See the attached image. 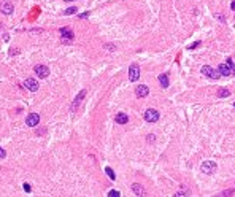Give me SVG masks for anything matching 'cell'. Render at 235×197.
I'll use <instances>...</instances> for the list:
<instances>
[{
    "label": "cell",
    "instance_id": "18",
    "mask_svg": "<svg viewBox=\"0 0 235 197\" xmlns=\"http://www.w3.org/2000/svg\"><path fill=\"white\" fill-rule=\"evenodd\" d=\"M230 95V91L229 89H221L218 92V97H229Z\"/></svg>",
    "mask_w": 235,
    "mask_h": 197
},
{
    "label": "cell",
    "instance_id": "16",
    "mask_svg": "<svg viewBox=\"0 0 235 197\" xmlns=\"http://www.w3.org/2000/svg\"><path fill=\"white\" fill-rule=\"evenodd\" d=\"M105 173L110 177V180H116V175H114V172H113L110 167H105Z\"/></svg>",
    "mask_w": 235,
    "mask_h": 197
},
{
    "label": "cell",
    "instance_id": "33",
    "mask_svg": "<svg viewBox=\"0 0 235 197\" xmlns=\"http://www.w3.org/2000/svg\"><path fill=\"white\" fill-rule=\"evenodd\" d=\"M233 73H235V70H233Z\"/></svg>",
    "mask_w": 235,
    "mask_h": 197
},
{
    "label": "cell",
    "instance_id": "15",
    "mask_svg": "<svg viewBox=\"0 0 235 197\" xmlns=\"http://www.w3.org/2000/svg\"><path fill=\"white\" fill-rule=\"evenodd\" d=\"M159 83H161L162 88H169L170 86V81H169V76L167 75H159Z\"/></svg>",
    "mask_w": 235,
    "mask_h": 197
},
{
    "label": "cell",
    "instance_id": "27",
    "mask_svg": "<svg viewBox=\"0 0 235 197\" xmlns=\"http://www.w3.org/2000/svg\"><path fill=\"white\" fill-rule=\"evenodd\" d=\"M148 142H149V143L154 142V135H148Z\"/></svg>",
    "mask_w": 235,
    "mask_h": 197
},
{
    "label": "cell",
    "instance_id": "10",
    "mask_svg": "<svg viewBox=\"0 0 235 197\" xmlns=\"http://www.w3.org/2000/svg\"><path fill=\"white\" fill-rule=\"evenodd\" d=\"M13 10H15V8H13V3L8 2V0H6V2H3L2 6H0V11H2L3 15H11Z\"/></svg>",
    "mask_w": 235,
    "mask_h": 197
},
{
    "label": "cell",
    "instance_id": "7",
    "mask_svg": "<svg viewBox=\"0 0 235 197\" xmlns=\"http://www.w3.org/2000/svg\"><path fill=\"white\" fill-rule=\"evenodd\" d=\"M33 72H35L38 76H40V78H46V76L48 75H49V68H48L46 65H35V67H33Z\"/></svg>",
    "mask_w": 235,
    "mask_h": 197
},
{
    "label": "cell",
    "instance_id": "13",
    "mask_svg": "<svg viewBox=\"0 0 235 197\" xmlns=\"http://www.w3.org/2000/svg\"><path fill=\"white\" fill-rule=\"evenodd\" d=\"M132 191L138 195V197H145V189L141 185H138V183H134L132 185Z\"/></svg>",
    "mask_w": 235,
    "mask_h": 197
},
{
    "label": "cell",
    "instance_id": "6",
    "mask_svg": "<svg viewBox=\"0 0 235 197\" xmlns=\"http://www.w3.org/2000/svg\"><path fill=\"white\" fill-rule=\"evenodd\" d=\"M26 124L29 126V127H37L40 124V115L38 113H30L26 119Z\"/></svg>",
    "mask_w": 235,
    "mask_h": 197
},
{
    "label": "cell",
    "instance_id": "2",
    "mask_svg": "<svg viewBox=\"0 0 235 197\" xmlns=\"http://www.w3.org/2000/svg\"><path fill=\"white\" fill-rule=\"evenodd\" d=\"M84 97H86V91L83 89L81 92H80L77 97H75V100H73V102H72V105H70V111H72V113H75V111L78 110V107L81 105V102H83V98H84Z\"/></svg>",
    "mask_w": 235,
    "mask_h": 197
},
{
    "label": "cell",
    "instance_id": "29",
    "mask_svg": "<svg viewBox=\"0 0 235 197\" xmlns=\"http://www.w3.org/2000/svg\"><path fill=\"white\" fill-rule=\"evenodd\" d=\"M87 16H89V13H83V15H80V18H83V19L87 18Z\"/></svg>",
    "mask_w": 235,
    "mask_h": 197
},
{
    "label": "cell",
    "instance_id": "3",
    "mask_svg": "<svg viewBox=\"0 0 235 197\" xmlns=\"http://www.w3.org/2000/svg\"><path fill=\"white\" fill-rule=\"evenodd\" d=\"M202 172L205 175H211L216 172V162H213V161H205L202 164Z\"/></svg>",
    "mask_w": 235,
    "mask_h": 197
},
{
    "label": "cell",
    "instance_id": "28",
    "mask_svg": "<svg viewBox=\"0 0 235 197\" xmlns=\"http://www.w3.org/2000/svg\"><path fill=\"white\" fill-rule=\"evenodd\" d=\"M107 48L110 49V51H113V49H116V46H113V45H107Z\"/></svg>",
    "mask_w": 235,
    "mask_h": 197
},
{
    "label": "cell",
    "instance_id": "12",
    "mask_svg": "<svg viewBox=\"0 0 235 197\" xmlns=\"http://www.w3.org/2000/svg\"><path fill=\"white\" fill-rule=\"evenodd\" d=\"M218 73H219V75H224V76H229V75L232 73V68H230L229 65H226V64H221V65L218 67Z\"/></svg>",
    "mask_w": 235,
    "mask_h": 197
},
{
    "label": "cell",
    "instance_id": "9",
    "mask_svg": "<svg viewBox=\"0 0 235 197\" xmlns=\"http://www.w3.org/2000/svg\"><path fill=\"white\" fill-rule=\"evenodd\" d=\"M135 94H137V97H146L149 94V88L145 86V84H140V86H137Z\"/></svg>",
    "mask_w": 235,
    "mask_h": 197
},
{
    "label": "cell",
    "instance_id": "24",
    "mask_svg": "<svg viewBox=\"0 0 235 197\" xmlns=\"http://www.w3.org/2000/svg\"><path fill=\"white\" fill-rule=\"evenodd\" d=\"M5 156H6V153H5V150L2 146H0V159H5Z\"/></svg>",
    "mask_w": 235,
    "mask_h": 197
},
{
    "label": "cell",
    "instance_id": "1",
    "mask_svg": "<svg viewBox=\"0 0 235 197\" xmlns=\"http://www.w3.org/2000/svg\"><path fill=\"white\" fill-rule=\"evenodd\" d=\"M159 118H161V115H159V111L154 110V108H148L145 111V119H146L148 123H156V121H159Z\"/></svg>",
    "mask_w": 235,
    "mask_h": 197
},
{
    "label": "cell",
    "instance_id": "23",
    "mask_svg": "<svg viewBox=\"0 0 235 197\" xmlns=\"http://www.w3.org/2000/svg\"><path fill=\"white\" fill-rule=\"evenodd\" d=\"M226 65H229L232 70H235V65H233V60L232 59H227V62H226Z\"/></svg>",
    "mask_w": 235,
    "mask_h": 197
},
{
    "label": "cell",
    "instance_id": "25",
    "mask_svg": "<svg viewBox=\"0 0 235 197\" xmlns=\"http://www.w3.org/2000/svg\"><path fill=\"white\" fill-rule=\"evenodd\" d=\"M199 45H200V41H196V43H192V45L189 46V49H196V48H197Z\"/></svg>",
    "mask_w": 235,
    "mask_h": 197
},
{
    "label": "cell",
    "instance_id": "19",
    "mask_svg": "<svg viewBox=\"0 0 235 197\" xmlns=\"http://www.w3.org/2000/svg\"><path fill=\"white\" fill-rule=\"evenodd\" d=\"M186 195H188V189H186V186H181V192L175 194L173 197H186Z\"/></svg>",
    "mask_w": 235,
    "mask_h": 197
},
{
    "label": "cell",
    "instance_id": "20",
    "mask_svg": "<svg viewBox=\"0 0 235 197\" xmlns=\"http://www.w3.org/2000/svg\"><path fill=\"white\" fill-rule=\"evenodd\" d=\"M77 6H70V8H67L65 11H64V15H75V13H77Z\"/></svg>",
    "mask_w": 235,
    "mask_h": 197
},
{
    "label": "cell",
    "instance_id": "30",
    "mask_svg": "<svg viewBox=\"0 0 235 197\" xmlns=\"http://www.w3.org/2000/svg\"><path fill=\"white\" fill-rule=\"evenodd\" d=\"M230 8H232V10L235 11V2H232V5H230Z\"/></svg>",
    "mask_w": 235,
    "mask_h": 197
},
{
    "label": "cell",
    "instance_id": "32",
    "mask_svg": "<svg viewBox=\"0 0 235 197\" xmlns=\"http://www.w3.org/2000/svg\"><path fill=\"white\" fill-rule=\"evenodd\" d=\"M233 107H235V103H233Z\"/></svg>",
    "mask_w": 235,
    "mask_h": 197
},
{
    "label": "cell",
    "instance_id": "26",
    "mask_svg": "<svg viewBox=\"0 0 235 197\" xmlns=\"http://www.w3.org/2000/svg\"><path fill=\"white\" fill-rule=\"evenodd\" d=\"M46 132V129H40V130H37V135H41V133H45Z\"/></svg>",
    "mask_w": 235,
    "mask_h": 197
},
{
    "label": "cell",
    "instance_id": "14",
    "mask_svg": "<svg viewBox=\"0 0 235 197\" xmlns=\"http://www.w3.org/2000/svg\"><path fill=\"white\" fill-rule=\"evenodd\" d=\"M114 121H116L118 124H127L129 116H127L126 113H118V115L114 116Z\"/></svg>",
    "mask_w": 235,
    "mask_h": 197
},
{
    "label": "cell",
    "instance_id": "31",
    "mask_svg": "<svg viewBox=\"0 0 235 197\" xmlns=\"http://www.w3.org/2000/svg\"><path fill=\"white\" fill-rule=\"evenodd\" d=\"M67 2H70V0H67Z\"/></svg>",
    "mask_w": 235,
    "mask_h": 197
},
{
    "label": "cell",
    "instance_id": "4",
    "mask_svg": "<svg viewBox=\"0 0 235 197\" xmlns=\"http://www.w3.org/2000/svg\"><path fill=\"white\" fill-rule=\"evenodd\" d=\"M138 78H140V67H138L137 64H132L129 67V80L137 81Z\"/></svg>",
    "mask_w": 235,
    "mask_h": 197
},
{
    "label": "cell",
    "instance_id": "5",
    "mask_svg": "<svg viewBox=\"0 0 235 197\" xmlns=\"http://www.w3.org/2000/svg\"><path fill=\"white\" fill-rule=\"evenodd\" d=\"M202 73H203L205 76H208V78H211V80H218L219 76H221V75L216 72V70H213L210 65H203V67H202Z\"/></svg>",
    "mask_w": 235,
    "mask_h": 197
},
{
    "label": "cell",
    "instance_id": "21",
    "mask_svg": "<svg viewBox=\"0 0 235 197\" xmlns=\"http://www.w3.org/2000/svg\"><path fill=\"white\" fill-rule=\"evenodd\" d=\"M108 197H121L119 191H114V189H111V191L108 192Z\"/></svg>",
    "mask_w": 235,
    "mask_h": 197
},
{
    "label": "cell",
    "instance_id": "11",
    "mask_svg": "<svg viewBox=\"0 0 235 197\" xmlns=\"http://www.w3.org/2000/svg\"><path fill=\"white\" fill-rule=\"evenodd\" d=\"M59 32L62 33V40H73V32L68 29V27H62V29H59Z\"/></svg>",
    "mask_w": 235,
    "mask_h": 197
},
{
    "label": "cell",
    "instance_id": "8",
    "mask_svg": "<svg viewBox=\"0 0 235 197\" xmlns=\"http://www.w3.org/2000/svg\"><path fill=\"white\" fill-rule=\"evenodd\" d=\"M24 86H26V89H29L30 92H37V91H38V83H37V80H33V78H27L24 81Z\"/></svg>",
    "mask_w": 235,
    "mask_h": 197
},
{
    "label": "cell",
    "instance_id": "17",
    "mask_svg": "<svg viewBox=\"0 0 235 197\" xmlns=\"http://www.w3.org/2000/svg\"><path fill=\"white\" fill-rule=\"evenodd\" d=\"M235 194V189H230V191H224L221 192L219 195H215V197H229V195H233Z\"/></svg>",
    "mask_w": 235,
    "mask_h": 197
},
{
    "label": "cell",
    "instance_id": "22",
    "mask_svg": "<svg viewBox=\"0 0 235 197\" xmlns=\"http://www.w3.org/2000/svg\"><path fill=\"white\" fill-rule=\"evenodd\" d=\"M22 189H24V191H26V192H30V191H32V188H30V185H27V183H24V185H22Z\"/></svg>",
    "mask_w": 235,
    "mask_h": 197
}]
</instances>
